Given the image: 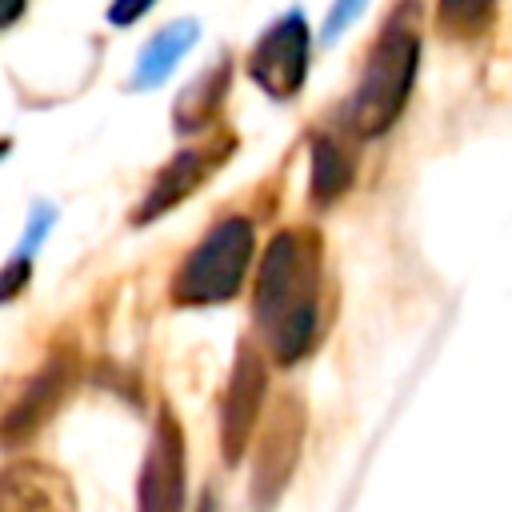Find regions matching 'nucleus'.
Returning a JSON list of instances; mask_svg holds the SVG:
<instances>
[{
    "label": "nucleus",
    "mask_w": 512,
    "mask_h": 512,
    "mask_svg": "<svg viewBox=\"0 0 512 512\" xmlns=\"http://www.w3.org/2000/svg\"><path fill=\"white\" fill-rule=\"evenodd\" d=\"M252 316L276 364H296L320 332V236L284 228L260 256Z\"/></svg>",
    "instance_id": "obj_1"
},
{
    "label": "nucleus",
    "mask_w": 512,
    "mask_h": 512,
    "mask_svg": "<svg viewBox=\"0 0 512 512\" xmlns=\"http://www.w3.org/2000/svg\"><path fill=\"white\" fill-rule=\"evenodd\" d=\"M416 60H420V24H416V8L400 4L384 32L376 36L360 84L352 92L348 104V132L356 136H380L392 128V120L404 112L412 80H416Z\"/></svg>",
    "instance_id": "obj_2"
},
{
    "label": "nucleus",
    "mask_w": 512,
    "mask_h": 512,
    "mask_svg": "<svg viewBox=\"0 0 512 512\" xmlns=\"http://www.w3.org/2000/svg\"><path fill=\"white\" fill-rule=\"evenodd\" d=\"M252 224L244 216H228L212 224V232L184 256V264L172 276V300L176 304H216L236 296L244 284V272L252 264Z\"/></svg>",
    "instance_id": "obj_3"
},
{
    "label": "nucleus",
    "mask_w": 512,
    "mask_h": 512,
    "mask_svg": "<svg viewBox=\"0 0 512 512\" xmlns=\"http://www.w3.org/2000/svg\"><path fill=\"white\" fill-rule=\"evenodd\" d=\"M304 444V404L300 396H280L264 420L252 464V512H272L284 496Z\"/></svg>",
    "instance_id": "obj_4"
},
{
    "label": "nucleus",
    "mask_w": 512,
    "mask_h": 512,
    "mask_svg": "<svg viewBox=\"0 0 512 512\" xmlns=\"http://www.w3.org/2000/svg\"><path fill=\"white\" fill-rule=\"evenodd\" d=\"M304 68H308V24L300 12H288L252 44L248 72L268 96L292 100L304 84Z\"/></svg>",
    "instance_id": "obj_5"
},
{
    "label": "nucleus",
    "mask_w": 512,
    "mask_h": 512,
    "mask_svg": "<svg viewBox=\"0 0 512 512\" xmlns=\"http://www.w3.org/2000/svg\"><path fill=\"white\" fill-rule=\"evenodd\" d=\"M260 400H264V360L252 344H240L224 400H220V448L224 460L236 464L244 456V448L256 436V420H260Z\"/></svg>",
    "instance_id": "obj_6"
},
{
    "label": "nucleus",
    "mask_w": 512,
    "mask_h": 512,
    "mask_svg": "<svg viewBox=\"0 0 512 512\" xmlns=\"http://www.w3.org/2000/svg\"><path fill=\"white\" fill-rule=\"evenodd\" d=\"M228 148H232V140L216 136V140L196 144V148H184L176 160H168V168L152 180V188H148V196H144V204H140L136 220L144 224V220H152V216H160V212L176 208L184 196H192V192H196V188H200V184H204V180L224 164Z\"/></svg>",
    "instance_id": "obj_7"
},
{
    "label": "nucleus",
    "mask_w": 512,
    "mask_h": 512,
    "mask_svg": "<svg viewBox=\"0 0 512 512\" xmlns=\"http://www.w3.org/2000/svg\"><path fill=\"white\" fill-rule=\"evenodd\" d=\"M72 376H76V360H72V352H68V356H64V352H56V356L36 372V380H28L24 396L8 408V420H4L8 440H16V436L32 432L36 424H44V420L52 416V408L68 396Z\"/></svg>",
    "instance_id": "obj_8"
},
{
    "label": "nucleus",
    "mask_w": 512,
    "mask_h": 512,
    "mask_svg": "<svg viewBox=\"0 0 512 512\" xmlns=\"http://www.w3.org/2000/svg\"><path fill=\"white\" fill-rule=\"evenodd\" d=\"M4 512H72V488L48 464H12L4 472Z\"/></svg>",
    "instance_id": "obj_9"
},
{
    "label": "nucleus",
    "mask_w": 512,
    "mask_h": 512,
    "mask_svg": "<svg viewBox=\"0 0 512 512\" xmlns=\"http://www.w3.org/2000/svg\"><path fill=\"white\" fill-rule=\"evenodd\" d=\"M352 176H356V156L344 144V136H336V132L316 136V148H312V200L316 204L340 200L348 192Z\"/></svg>",
    "instance_id": "obj_10"
},
{
    "label": "nucleus",
    "mask_w": 512,
    "mask_h": 512,
    "mask_svg": "<svg viewBox=\"0 0 512 512\" xmlns=\"http://www.w3.org/2000/svg\"><path fill=\"white\" fill-rule=\"evenodd\" d=\"M192 40H196V24H188V20H180V24L164 28V32L144 48V56H140V72H136V84L144 88V84L164 80V76L172 72V64L184 56V48H188Z\"/></svg>",
    "instance_id": "obj_11"
},
{
    "label": "nucleus",
    "mask_w": 512,
    "mask_h": 512,
    "mask_svg": "<svg viewBox=\"0 0 512 512\" xmlns=\"http://www.w3.org/2000/svg\"><path fill=\"white\" fill-rule=\"evenodd\" d=\"M492 4L496 0H440L436 20H440L444 36H476L488 28Z\"/></svg>",
    "instance_id": "obj_12"
},
{
    "label": "nucleus",
    "mask_w": 512,
    "mask_h": 512,
    "mask_svg": "<svg viewBox=\"0 0 512 512\" xmlns=\"http://www.w3.org/2000/svg\"><path fill=\"white\" fill-rule=\"evenodd\" d=\"M360 8H364V0H336L332 16H328V24H324V36L332 40V36H336V32H340V28H344V24H348V20L360 12Z\"/></svg>",
    "instance_id": "obj_13"
},
{
    "label": "nucleus",
    "mask_w": 512,
    "mask_h": 512,
    "mask_svg": "<svg viewBox=\"0 0 512 512\" xmlns=\"http://www.w3.org/2000/svg\"><path fill=\"white\" fill-rule=\"evenodd\" d=\"M200 512H216V508H212V496H204V500H200Z\"/></svg>",
    "instance_id": "obj_14"
}]
</instances>
